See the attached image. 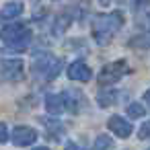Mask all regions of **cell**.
I'll list each match as a JSON object with an SVG mask.
<instances>
[{"instance_id": "cell-14", "label": "cell", "mask_w": 150, "mask_h": 150, "mask_svg": "<svg viewBox=\"0 0 150 150\" xmlns=\"http://www.w3.org/2000/svg\"><path fill=\"white\" fill-rule=\"evenodd\" d=\"M113 99H115V93H101V95H99V103H101V107L111 105Z\"/></svg>"}, {"instance_id": "cell-10", "label": "cell", "mask_w": 150, "mask_h": 150, "mask_svg": "<svg viewBox=\"0 0 150 150\" xmlns=\"http://www.w3.org/2000/svg\"><path fill=\"white\" fill-rule=\"evenodd\" d=\"M62 99H64V105H66V109H70L72 113H78V111H80L82 95H80L78 91H72V88H68V91H64V93H62Z\"/></svg>"}, {"instance_id": "cell-20", "label": "cell", "mask_w": 150, "mask_h": 150, "mask_svg": "<svg viewBox=\"0 0 150 150\" xmlns=\"http://www.w3.org/2000/svg\"><path fill=\"white\" fill-rule=\"evenodd\" d=\"M33 150H50V148H45V146H41V148H33Z\"/></svg>"}, {"instance_id": "cell-12", "label": "cell", "mask_w": 150, "mask_h": 150, "mask_svg": "<svg viewBox=\"0 0 150 150\" xmlns=\"http://www.w3.org/2000/svg\"><path fill=\"white\" fill-rule=\"evenodd\" d=\"M127 115H129L132 119L142 117V115H144V105H140V103H132V105H127Z\"/></svg>"}, {"instance_id": "cell-8", "label": "cell", "mask_w": 150, "mask_h": 150, "mask_svg": "<svg viewBox=\"0 0 150 150\" xmlns=\"http://www.w3.org/2000/svg\"><path fill=\"white\" fill-rule=\"evenodd\" d=\"M91 76H93V72H91V68H88L84 62H74V64H70V68H68V78H70V80L88 82Z\"/></svg>"}, {"instance_id": "cell-18", "label": "cell", "mask_w": 150, "mask_h": 150, "mask_svg": "<svg viewBox=\"0 0 150 150\" xmlns=\"http://www.w3.org/2000/svg\"><path fill=\"white\" fill-rule=\"evenodd\" d=\"M99 2H101L103 6H107V4H111V0H99Z\"/></svg>"}, {"instance_id": "cell-13", "label": "cell", "mask_w": 150, "mask_h": 150, "mask_svg": "<svg viewBox=\"0 0 150 150\" xmlns=\"http://www.w3.org/2000/svg\"><path fill=\"white\" fill-rule=\"evenodd\" d=\"M111 148V138L109 136H99L95 140V150H109Z\"/></svg>"}, {"instance_id": "cell-1", "label": "cell", "mask_w": 150, "mask_h": 150, "mask_svg": "<svg viewBox=\"0 0 150 150\" xmlns=\"http://www.w3.org/2000/svg\"><path fill=\"white\" fill-rule=\"evenodd\" d=\"M123 25V15L119 11L109 13V15H97L93 21V37L99 45H107L111 37L121 29Z\"/></svg>"}, {"instance_id": "cell-17", "label": "cell", "mask_w": 150, "mask_h": 150, "mask_svg": "<svg viewBox=\"0 0 150 150\" xmlns=\"http://www.w3.org/2000/svg\"><path fill=\"white\" fill-rule=\"evenodd\" d=\"M144 99H146V103L150 105V91H146V95H144Z\"/></svg>"}, {"instance_id": "cell-16", "label": "cell", "mask_w": 150, "mask_h": 150, "mask_svg": "<svg viewBox=\"0 0 150 150\" xmlns=\"http://www.w3.org/2000/svg\"><path fill=\"white\" fill-rule=\"evenodd\" d=\"M64 150H82V148H78V146H76V144H68V146H66V148H64Z\"/></svg>"}, {"instance_id": "cell-3", "label": "cell", "mask_w": 150, "mask_h": 150, "mask_svg": "<svg viewBox=\"0 0 150 150\" xmlns=\"http://www.w3.org/2000/svg\"><path fill=\"white\" fill-rule=\"evenodd\" d=\"M60 70H62V60L56 58V56H50V54L39 56V58L35 60V64H33V72H35V76H39L41 80H52V78H56V76L60 74Z\"/></svg>"}, {"instance_id": "cell-4", "label": "cell", "mask_w": 150, "mask_h": 150, "mask_svg": "<svg viewBox=\"0 0 150 150\" xmlns=\"http://www.w3.org/2000/svg\"><path fill=\"white\" fill-rule=\"evenodd\" d=\"M125 72H127V62H125V60L111 62V64L103 66V70L99 72V84H103V86L113 84V82H117Z\"/></svg>"}, {"instance_id": "cell-11", "label": "cell", "mask_w": 150, "mask_h": 150, "mask_svg": "<svg viewBox=\"0 0 150 150\" xmlns=\"http://www.w3.org/2000/svg\"><path fill=\"white\" fill-rule=\"evenodd\" d=\"M45 109H47L52 115L62 113V109H66L62 95H47V97H45Z\"/></svg>"}, {"instance_id": "cell-2", "label": "cell", "mask_w": 150, "mask_h": 150, "mask_svg": "<svg viewBox=\"0 0 150 150\" xmlns=\"http://www.w3.org/2000/svg\"><path fill=\"white\" fill-rule=\"evenodd\" d=\"M0 39H2L13 52H23L29 47L31 41V31L23 23H11L0 29Z\"/></svg>"}, {"instance_id": "cell-9", "label": "cell", "mask_w": 150, "mask_h": 150, "mask_svg": "<svg viewBox=\"0 0 150 150\" xmlns=\"http://www.w3.org/2000/svg\"><path fill=\"white\" fill-rule=\"evenodd\" d=\"M23 15V4L13 0V2H6L2 8H0V21H13L17 17Z\"/></svg>"}, {"instance_id": "cell-19", "label": "cell", "mask_w": 150, "mask_h": 150, "mask_svg": "<svg viewBox=\"0 0 150 150\" xmlns=\"http://www.w3.org/2000/svg\"><path fill=\"white\" fill-rule=\"evenodd\" d=\"M146 27L150 29V15H148V19H146Z\"/></svg>"}, {"instance_id": "cell-5", "label": "cell", "mask_w": 150, "mask_h": 150, "mask_svg": "<svg viewBox=\"0 0 150 150\" xmlns=\"http://www.w3.org/2000/svg\"><path fill=\"white\" fill-rule=\"evenodd\" d=\"M0 72H2V76L11 82H17L25 76V64L23 60L15 58V60H4L2 66H0Z\"/></svg>"}, {"instance_id": "cell-6", "label": "cell", "mask_w": 150, "mask_h": 150, "mask_svg": "<svg viewBox=\"0 0 150 150\" xmlns=\"http://www.w3.org/2000/svg\"><path fill=\"white\" fill-rule=\"evenodd\" d=\"M11 140H13V144H15V146H29V144H33V142L37 140V132H35L33 127L19 125V127H15V129H13Z\"/></svg>"}, {"instance_id": "cell-15", "label": "cell", "mask_w": 150, "mask_h": 150, "mask_svg": "<svg viewBox=\"0 0 150 150\" xmlns=\"http://www.w3.org/2000/svg\"><path fill=\"white\" fill-rule=\"evenodd\" d=\"M8 138H11V136H8V132H6V125L0 123V144H4Z\"/></svg>"}, {"instance_id": "cell-7", "label": "cell", "mask_w": 150, "mask_h": 150, "mask_svg": "<svg viewBox=\"0 0 150 150\" xmlns=\"http://www.w3.org/2000/svg\"><path fill=\"white\" fill-rule=\"evenodd\" d=\"M107 127H109L117 138H127V136L132 134V123H129V121H125V119H123V117H119V115L109 117Z\"/></svg>"}]
</instances>
